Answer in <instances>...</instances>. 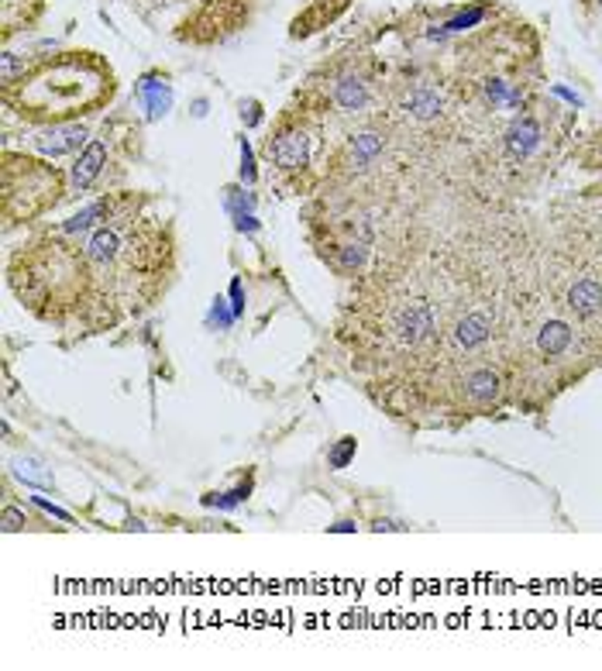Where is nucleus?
I'll list each match as a JSON object with an SVG mask.
<instances>
[{
    "instance_id": "obj_1",
    "label": "nucleus",
    "mask_w": 602,
    "mask_h": 671,
    "mask_svg": "<svg viewBox=\"0 0 602 671\" xmlns=\"http://www.w3.org/2000/svg\"><path fill=\"white\" fill-rule=\"evenodd\" d=\"M7 279L17 300L49 324H66L69 317H76L90 331H107L118 324L110 310L103 307L86 248L62 231L42 235L14 252Z\"/></svg>"
},
{
    "instance_id": "obj_2",
    "label": "nucleus",
    "mask_w": 602,
    "mask_h": 671,
    "mask_svg": "<svg viewBox=\"0 0 602 671\" xmlns=\"http://www.w3.org/2000/svg\"><path fill=\"white\" fill-rule=\"evenodd\" d=\"M114 90V72L97 52H62L32 62L14 86H4V101L24 120L49 128L107 107Z\"/></svg>"
},
{
    "instance_id": "obj_3",
    "label": "nucleus",
    "mask_w": 602,
    "mask_h": 671,
    "mask_svg": "<svg viewBox=\"0 0 602 671\" xmlns=\"http://www.w3.org/2000/svg\"><path fill=\"white\" fill-rule=\"evenodd\" d=\"M66 183L62 172L32 158V155L4 152V221L7 224H28L49 214L52 206L62 200Z\"/></svg>"
},
{
    "instance_id": "obj_4",
    "label": "nucleus",
    "mask_w": 602,
    "mask_h": 671,
    "mask_svg": "<svg viewBox=\"0 0 602 671\" xmlns=\"http://www.w3.org/2000/svg\"><path fill=\"white\" fill-rule=\"evenodd\" d=\"M265 155L279 172H303L310 166V131L292 118H282L269 141Z\"/></svg>"
},
{
    "instance_id": "obj_5",
    "label": "nucleus",
    "mask_w": 602,
    "mask_h": 671,
    "mask_svg": "<svg viewBox=\"0 0 602 671\" xmlns=\"http://www.w3.org/2000/svg\"><path fill=\"white\" fill-rule=\"evenodd\" d=\"M107 155H110V141H107V128H103L100 138H90L86 141L83 155L72 162V172H69V183L72 189H90L97 179H100L103 166H107Z\"/></svg>"
},
{
    "instance_id": "obj_6",
    "label": "nucleus",
    "mask_w": 602,
    "mask_h": 671,
    "mask_svg": "<svg viewBox=\"0 0 602 671\" xmlns=\"http://www.w3.org/2000/svg\"><path fill=\"white\" fill-rule=\"evenodd\" d=\"M86 141H90V131H86L83 124H49L42 135H34V149L42 155H69L76 152V149H83Z\"/></svg>"
},
{
    "instance_id": "obj_7",
    "label": "nucleus",
    "mask_w": 602,
    "mask_h": 671,
    "mask_svg": "<svg viewBox=\"0 0 602 671\" xmlns=\"http://www.w3.org/2000/svg\"><path fill=\"white\" fill-rule=\"evenodd\" d=\"M502 145H506V152L513 155L516 162H520V158H530V155L537 152V145H540V120L533 118V114H520V118L510 124Z\"/></svg>"
},
{
    "instance_id": "obj_8",
    "label": "nucleus",
    "mask_w": 602,
    "mask_h": 671,
    "mask_svg": "<svg viewBox=\"0 0 602 671\" xmlns=\"http://www.w3.org/2000/svg\"><path fill=\"white\" fill-rule=\"evenodd\" d=\"M568 307H571L575 317H582V321L599 317L602 313V283L599 279H596V275H582V279H575L571 290H568Z\"/></svg>"
},
{
    "instance_id": "obj_9",
    "label": "nucleus",
    "mask_w": 602,
    "mask_h": 671,
    "mask_svg": "<svg viewBox=\"0 0 602 671\" xmlns=\"http://www.w3.org/2000/svg\"><path fill=\"white\" fill-rule=\"evenodd\" d=\"M382 149H386V138H382V131H361V135H355L351 141H348V149H344V169L348 172H365L372 162H376L378 155H382Z\"/></svg>"
},
{
    "instance_id": "obj_10",
    "label": "nucleus",
    "mask_w": 602,
    "mask_h": 671,
    "mask_svg": "<svg viewBox=\"0 0 602 671\" xmlns=\"http://www.w3.org/2000/svg\"><path fill=\"white\" fill-rule=\"evenodd\" d=\"M492 338V321L485 313H464L458 327H454V344L464 351H475Z\"/></svg>"
},
{
    "instance_id": "obj_11",
    "label": "nucleus",
    "mask_w": 602,
    "mask_h": 671,
    "mask_svg": "<svg viewBox=\"0 0 602 671\" xmlns=\"http://www.w3.org/2000/svg\"><path fill=\"white\" fill-rule=\"evenodd\" d=\"M571 344H575V334H571V327L565 321H548L540 327V334H537V348H540L544 359H565L571 351Z\"/></svg>"
},
{
    "instance_id": "obj_12",
    "label": "nucleus",
    "mask_w": 602,
    "mask_h": 671,
    "mask_svg": "<svg viewBox=\"0 0 602 671\" xmlns=\"http://www.w3.org/2000/svg\"><path fill=\"white\" fill-rule=\"evenodd\" d=\"M0 11H4V38H11L17 28L38 21V14L45 11V0H4Z\"/></svg>"
},
{
    "instance_id": "obj_13",
    "label": "nucleus",
    "mask_w": 602,
    "mask_h": 671,
    "mask_svg": "<svg viewBox=\"0 0 602 671\" xmlns=\"http://www.w3.org/2000/svg\"><path fill=\"white\" fill-rule=\"evenodd\" d=\"M334 103L341 107V110H361L365 103H368V83L361 80V76H355V72H344L341 80L334 83Z\"/></svg>"
},
{
    "instance_id": "obj_14",
    "label": "nucleus",
    "mask_w": 602,
    "mask_h": 671,
    "mask_svg": "<svg viewBox=\"0 0 602 671\" xmlns=\"http://www.w3.org/2000/svg\"><path fill=\"white\" fill-rule=\"evenodd\" d=\"M406 114H413L416 120L437 118V114H441V93H437V90H427V86L413 90L410 97H406Z\"/></svg>"
},
{
    "instance_id": "obj_15",
    "label": "nucleus",
    "mask_w": 602,
    "mask_h": 671,
    "mask_svg": "<svg viewBox=\"0 0 602 671\" xmlns=\"http://www.w3.org/2000/svg\"><path fill=\"white\" fill-rule=\"evenodd\" d=\"M21 527H24V516L17 513L14 506H4V531L14 533V531H21Z\"/></svg>"
},
{
    "instance_id": "obj_16",
    "label": "nucleus",
    "mask_w": 602,
    "mask_h": 671,
    "mask_svg": "<svg viewBox=\"0 0 602 671\" xmlns=\"http://www.w3.org/2000/svg\"><path fill=\"white\" fill-rule=\"evenodd\" d=\"M351 451H355V441H351V437H344V445L338 447L334 455H330V465H334V468H344V462H348V455H351Z\"/></svg>"
}]
</instances>
